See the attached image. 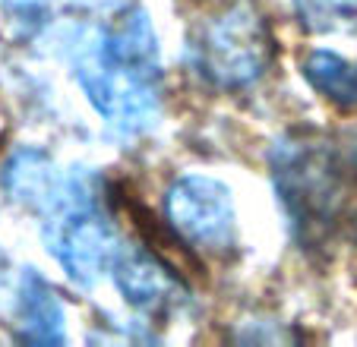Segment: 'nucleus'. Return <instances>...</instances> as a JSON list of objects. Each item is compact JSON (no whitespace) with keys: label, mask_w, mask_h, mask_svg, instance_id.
I'll return each instance as SVG.
<instances>
[{"label":"nucleus","mask_w":357,"mask_h":347,"mask_svg":"<svg viewBox=\"0 0 357 347\" xmlns=\"http://www.w3.org/2000/svg\"><path fill=\"white\" fill-rule=\"evenodd\" d=\"M7 3V10L10 13H16V16H41V13H47V10H54L57 3H63V0H3Z\"/></svg>","instance_id":"9d476101"},{"label":"nucleus","mask_w":357,"mask_h":347,"mask_svg":"<svg viewBox=\"0 0 357 347\" xmlns=\"http://www.w3.org/2000/svg\"><path fill=\"white\" fill-rule=\"evenodd\" d=\"M3 190L38 218L47 253L73 284L95 287L111 275L123 237L105 212L95 174L63 167L38 148H20L3 164Z\"/></svg>","instance_id":"f03ea898"},{"label":"nucleus","mask_w":357,"mask_h":347,"mask_svg":"<svg viewBox=\"0 0 357 347\" xmlns=\"http://www.w3.org/2000/svg\"><path fill=\"white\" fill-rule=\"evenodd\" d=\"M73 73L114 133L139 136L155 127L165 95L162 51L139 0H108L76 29Z\"/></svg>","instance_id":"f257e3e1"},{"label":"nucleus","mask_w":357,"mask_h":347,"mask_svg":"<svg viewBox=\"0 0 357 347\" xmlns=\"http://www.w3.org/2000/svg\"><path fill=\"white\" fill-rule=\"evenodd\" d=\"M16 325H20V338L35 341V344H61L67 338L63 303L57 300L54 287L35 272L22 275L20 300H16Z\"/></svg>","instance_id":"0eeeda50"},{"label":"nucleus","mask_w":357,"mask_h":347,"mask_svg":"<svg viewBox=\"0 0 357 347\" xmlns=\"http://www.w3.org/2000/svg\"><path fill=\"white\" fill-rule=\"evenodd\" d=\"M111 278L130 307L146 316H155V319L177 313L187 300L181 278L142 243H121L117 259L111 265Z\"/></svg>","instance_id":"423d86ee"},{"label":"nucleus","mask_w":357,"mask_h":347,"mask_svg":"<svg viewBox=\"0 0 357 347\" xmlns=\"http://www.w3.org/2000/svg\"><path fill=\"white\" fill-rule=\"evenodd\" d=\"M303 76L323 98L357 107V61H344L335 51H313L303 61Z\"/></svg>","instance_id":"6e6552de"},{"label":"nucleus","mask_w":357,"mask_h":347,"mask_svg":"<svg viewBox=\"0 0 357 347\" xmlns=\"http://www.w3.org/2000/svg\"><path fill=\"white\" fill-rule=\"evenodd\" d=\"M165 212L177 234L202 253H225L234 247L237 215L231 190L206 174H183L168 187Z\"/></svg>","instance_id":"39448f33"},{"label":"nucleus","mask_w":357,"mask_h":347,"mask_svg":"<svg viewBox=\"0 0 357 347\" xmlns=\"http://www.w3.org/2000/svg\"><path fill=\"white\" fill-rule=\"evenodd\" d=\"M301 22L313 32H348L357 29V0H294Z\"/></svg>","instance_id":"1a4fd4ad"},{"label":"nucleus","mask_w":357,"mask_h":347,"mask_svg":"<svg viewBox=\"0 0 357 347\" xmlns=\"http://www.w3.org/2000/svg\"><path fill=\"white\" fill-rule=\"evenodd\" d=\"M275 183L303 237H329L357 202V164L332 142H284L275 158Z\"/></svg>","instance_id":"7ed1b4c3"},{"label":"nucleus","mask_w":357,"mask_h":347,"mask_svg":"<svg viewBox=\"0 0 357 347\" xmlns=\"http://www.w3.org/2000/svg\"><path fill=\"white\" fill-rule=\"evenodd\" d=\"M190 63L218 88H243L272 63V35L253 7H231L199 22L190 38Z\"/></svg>","instance_id":"20e7f679"}]
</instances>
